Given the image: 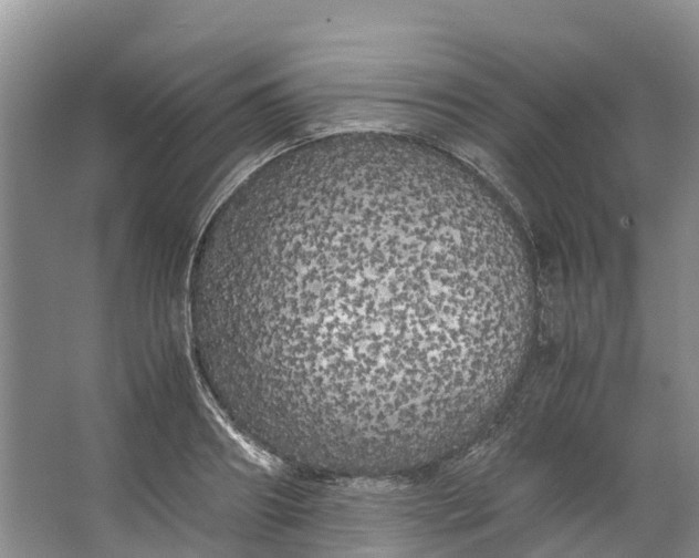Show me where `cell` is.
I'll list each match as a JSON object with an SVG mask.
<instances>
[{
	"label": "cell",
	"mask_w": 699,
	"mask_h": 558,
	"mask_svg": "<svg viewBox=\"0 0 699 558\" xmlns=\"http://www.w3.org/2000/svg\"><path fill=\"white\" fill-rule=\"evenodd\" d=\"M478 234L437 185L327 168L229 210L208 273L229 386L273 451L374 466L437 441L489 329Z\"/></svg>",
	"instance_id": "obj_1"
}]
</instances>
